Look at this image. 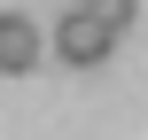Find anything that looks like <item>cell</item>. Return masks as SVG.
Here are the masks:
<instances>
[{"label": "cell", "mask_w": 148, "mask_h": 140, "mask_svg": "<svg viewBox=\"0 0 148 140\" xmlns=\"http://www.w3.org/2000/svg\"><path fill=\"white\" fill-rule=\"evenodd\" d=\"M23 70H39V31L31 16H0V78H23Z\"/></svg>", "instance_id": "7a4b0ae2"}, {"label": "cell", "mask_w": 148, "mask_h": 140, "mask_svg": "<svg viewBox=\"0 0 148 140\" xmlns=\"http://www.w3.org/2000/svg\"><path fill=\"white\" fill-rule=\"evenodd\" d=\"M78 8H86V16H101L117 39H125V31H133V16H140V0H78Z\"/></svg>", "instance_id": "3957f363"}, {"label": "cell", "mask_w": 148, "mask_h": 140, "mask_svg": "<svg viewBox=\"0 0 148 140\" xmlns=\"http://www.w3.org/2000/svg\"><path fill=\"white\" fill-rule=\"evenodd\" d=\"M109 47H117V31H109L101 16H86V8H62V23H55V55H62L70 70H94V62H109Z\"/></svg>", "instance_id": "6da1fadb"}]
</instances>
